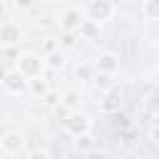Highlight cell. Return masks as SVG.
<instances>
[{
  "label": "cell",
  "mask_w": 159,
  "mask_h": 159,
  "mask_svg": "<svg viewBox=\"0 0 159 159\" xmlns=\"http://www.w3.org/2000/svg\"><path fill=\"white\" fill-rule=\"evenodd\" d=\"M15 70H17L27 82H32V80H40V77H42V72H45V60H42V55H37V52H32V50H25V52H20V55L15 57Z\"/></svg>",
  "instance_id": "obj_1"
},
{
  "label": "cell",
  "mask_w": 159,
  "mask_h": 159,
  "mask_svg": "<svg viewBox=\"0 0 159 159\" xmlns=\"http://www.w3.org/2000/svg\"><path fill=\"white\" fill-rule=\"evenodd\" d=\"M62 132L72 139H80L84 134H92V117L87 112H70L62 119Z\"/></svg>",
  "instance_id": "obj_2"
},
{
  "label": "cell",
  "mask_w": 159,
  "mask_h": 159,
  "mask_svg": "<svg viewBox=\"0 0 159 159\" xmlns=\"http://www.w3.org/2000/svg\"><path fill=\"white\" fill-rule=\"evenodd\" d=\"M84 7L82 5H65L60 12H57V25L62 32H77L80 25L84 22Z\"/></svg>",
  "instance_id": "obj_3"
},
{
  "label": "cell",
  "mask_w": 159,
  "mask_h": 159,
  "mask_svg": "<svg viewBox=\"0 0 159 159\" xmlns=\"http://www.w3.org/2000/svg\"><path fill=\"white\" fill-rule=\"evenodd\" d=\"M84 7V15L89 17V20H94V22H104V20H112L114 15H117V5L112 2V0H89V2H84L82 5Z\"/></svg>",
  "instance_id": "obj_4"
},
{
  "label": "cell",
  "mask_w": 159,
  "mask_h": 159,
  "mask_svg": "<svg viewBox=\"0 0 159 159\" xmlns=\"http://www.w3.org/2000/svg\"><path fill=\"white\" fill-rule=\"evenodd\" d=\"M0 84H2V89H5L7 94H12V97H20V94H25V92L30 89V82H27V80L15 70V67H10V70H5V72H2Z\"/></svg>",
  "instance_id": "obj_5"
},
{
  "label": "cell",
  "mask_w": 159,
  "mask_h": 159,
  "mask_svg": "<svg viewBox=\"0 0 159 159\" xmlns=\"http://www.w3.org/2000/svg\"><path fill=\"white\" fill-rule=\"evenodd\" d=\"M25 40V27L15 20H2L0 22V45L2 47H17Z\"/></svg>",
  "instance_id": "obj_6"
},
{
  "label": "cell",
  "mask_w": 159,
  "mask_h": 159,
  "mask_svg": "<svg viewBox=\"0 0 159 159\" xmlns=\"http://www.w3.org/2000/svg\"><path fill=\"white\" fill-rule=\"evenodd\" d=\"M25 134L20 132V129H5L2 134H0V149L5 152V154H10V157H15V154H20V152H25Z\"/></svg>",
  "instance_id": "obj_7"
},
{
  "label": "cell",
  "mask_w": 159,
  "mask_h": 159,
  "mask_svg": "<svg viewBox=\"0 0 159 159\" xmlns=\"http://www.w3.org/2000/svg\"><path fill=\"white\" fill-rule=\"evenodd\" d=\"M92 65H94V70H97V72L117 75V72H119V55H117V52H112V50H104V52H99V55L92 60Z\"/></svg>",
  "instance_id": "obj_8"
},
{
  "label": "cell",
  "mask_w": 159,
  "mask_h": 159,
  "mask_svg": "<svg viewBox=\"0 0 159 159\" xmlns=\"http://www.w3.org/2000/svg\"><path fill=\"white\" fill-rule=\"evenodd\" d=\"M82 102H84V92L80 87H67L62 92V99H60V107L67 109V112H82Z\"/></svg>",
  "instance_id": "obj_9"
},
{
  "label": "cell",
  "mask_w": 159,
  "mask_h": 159,
  "mask_svg": "<svg viewBox=\"0 0 159 159\" xmlns=\"http://www.w3.org/2000/svg\"><path fill=\"white\" fill-rule=\"evenodd\" d=\"M72 77L82 84V82H92L94 77H97V70H94V65H92V60H80L75 67H72Z\"/></svg>",
  "instance_id": "obj_10"
},
{
  "label": "cell",
  "mask_w": 159,
  "mask_h": 159,
  "mask_svg": "<svg viewBox=\"0 0 159 159\" xmlns=\"http://www.w3.org/2000/svg\"><path fill=\"white\" fill-rule=\"evenodd\" d=\"M99 35H102V25L94 22V20H89V17H84V22L77 30V37L87 40V42H94V40H99Z\"/></svg>",
  "instance_id": "obj_11"
},
{
  "label": "cell",
  "mask_w": 159,
  "mask_h": 159,
  "mask_svg": "<svg viewBox=\"0 0 159 159\" xmlns=\"http://www.w3.org/2000/svg\"><path fill=\"white\" fill-rule=\"evenodd\" d=\"M92 84H94V89H97V94H109V92H114L117 89V75H104V72H97V77L92 80Z\"/></svg>",
  "instance_id": "obj_12"
},
{
  "label": "cell",
  "mask_w": 159,
  "mask_h": 159,
  "mask_svg": "<svg viewBox=\"0 0 159 159\" xmlns=\"http://www.w3.org/2000/svg\"><path fill=\"white\" fill-rule=\"evenodd\" d=\"M119 107H122V94H117V89L99 99V112L102 114H114V112H119Z\"/></svg>",
  "instance_id": "obj_13"
},
{
  "label": "cell",
  "mask_w": 159,
  "mask_h": 159,
  "mask_svg": "<svg viewBox=\"0 0 159 159\" xmlns=\"http://www.w3.org/2000/svg\"><path fill=\"white\" fill-rule=\"evenodd\" d=\"M142 109H144V114H149V117L159 119V89L149 92V94L142 99Z\"/></svg>",
  "instance_id": "obj_14"
},
{
  "label": "cell",
  "mask_w": 159,
  "mask_h": 159,
  "mask_svg": "<svg viewBox=\"0 0 159 159\" xmlns=\"http://www.w3.org/2000/svg\"><path fill=\"white\" fill-rule=\"evenodd\" d=\"M42 60H45V70H52V72H60V70H65V65H67V57H65L62 50H57V52H52V55H47V57H42Z\"/></svg>",
  "instance_id": "obj_15"
},
{
  "label": "cell",
  "mask_w": 159,
  "mask_h": 159,
  "mask_svg": "<svg viewBox=\"0 0 159 159\" xmlns=\"http://www.w3.org/2000/svg\"><path fill=\"white\" fill-rule=\"evenodd\" d=\"M139 12L144 20H159V0H144L139 5Z\"/></svg>",
  "instance_id": "obj_16"
},
{
  "label": "cell",
  "mask_w": 159,
  "mask_h": 159,
  "mask_svg": "<svg viewBox=\"0 0 159 159\" xmlns=\"http://www.w3.org/2000/svg\"><path fill=\"white\" fill-rule=\"evenodd\" d=\"M60 50V42L55 40V37H42V42H40V52H42V57H47V55H52V52H57Z\"/></svg>",
  "instance_id": "obj_17"
},
{
  "label": "cell",
  "mask_w": 159,
  "mask_h": 159,
  "mask_svg": "<svg viewBox=\"0 0 159 159\" xmlns=\"http://www.w3.org/2000/svg\"><path fill=\"white\" fill-rule=\"evenodd\" d=\"M60 99H62V94L55 92V89H50L40 102H42V107H47V109H57V107H60Z\"/></svg>",
  "instance_id": "obj_18"
},
{
  "label": "cell",
  "mask_w": 159,
  "mask_h": 159,
  "mask_svg": "<svg viewBox=\"0 0 159 159\" xmlns=\"http://www.w3.org/2000/svg\"><path fill=\"white\" fill-rule=\"evenodd\" d=\"M75 147L80 149V152H92L97 144H94V134H84V137H80V139H75Z\"/></svg>",
  "instance_id": "obj_19"
},
{
  "label": "cell",
  "mask_w": 159,
  "mask_h": 159,
  "mask_svg": "<svg viewBox=\"0 0 159 159\" xmlns=\"http://www.w3.org/2000/svg\"><path fill=\"white\" fill-rule=\"evenodd\" d=\"M77 40H80L77 32H62L57 42H60V50H72V47L77 45Z\"/></svg>",
  "instance_id": "obj_20"
},
{
  "label": "cell",
  "mask_w": 159,
  "mask_h": 159,
  "mask_svg": "<svg viewBox=\"0 0 159 159\" xmlns=\"http://www.w3.org/2000/svg\"><path fill=\"white\" fill-rule=\"evenodd\" d=\"M30 89H32L35 94H40V99H42V97L50 92V87H47V80H42V77H40V80H32V82H30Z\"/></svg>",
  "instance_id": "obj_21"
},
{
  "label": "cell",
  "mask_w": 159,
  "mask_h": 159,
  "mask_svg": "<svg viewBox=\"0 0 159 159\" xmlns=\"http://www.w3.org/2000/svg\"><path fill=\"white\" fill-rule=\"evenodd\" d=\"M7 7H10V10H15V12H30L35 5H32L30 0H22V2H7Z\"/></svg>",
  "instance_id": "obj_22"
},
{
  "label": "cell",
  "mask_w": 159,
  "mask_h": 159,
  "mask_svg": "<svg viewBox=\"0 0 159 159\" xmlns=\"http://www.w3.org/2000/svg\"><path fill=\"white\" fill-rule=\"evenodd\" d=\"M25 159H52V157H50L47 149H32V152L25 154Z\"/></svg>",
  "instance_id": "obj_23"
},
{
  "label": "cell",
  "mask_w": 159,
  "mask_h": 159,
  "mask_svg": "<svg viewBox=\"0 0 159 159\" xmlns=\"http://www.w3.org/2000/svg\"><path fill=\"white\" fill-rule=\"evenodd\" d=\"M149 142H152V147H157V149H159V122L149 127Z\"/></svg>",
  "instance_id": "obj_24"
},
{
  "label": "cell",
  "mask_w": 159,
  "mask_h": 159,
  "mask_svg": "<svg viewBox=\"0 0 159 159\" xmlns=\"http://www.w3.org/2000/svg\"><path fill=\"white\" fill-rule=\"evenodd\" d=\"M84 159H109V154H107L104 149H97V147H94L92 152H87V154H84Z\"/></svg>",
  "instance_id": "obj_25"
},
{
  "label": "cell",
  "mask_w": 159,
  "mask_h": 159,
  "mask_svg": "<svg viewBox=\"0 0 159 159\" xmlns=\"http://www.w3.org/2000/svg\"><path fill=\"white\" fill-rule=\"evenodd\" d=\"M157 55H159V42H157Z\"/></svg>",
  "instance_id": "obj_26"
},
{
  "label": "cell",
  "mask_w": 159,
  "mask_h": 159,
  "mask_svg": "<svg viewBox=\"0 0 159 159\" xmlns=\"http://www.w3.org/2000/svg\"><path fill=\"white\" fill-rule=\"evenodd\" d=\"M157 37H159V25H157Z\"/></svg>",
  "instance_id": "obj_27"
}]
</instances>
